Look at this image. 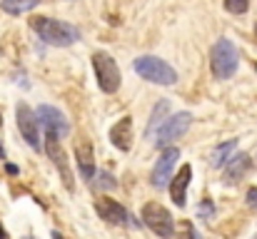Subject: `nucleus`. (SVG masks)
Listing matches in <instances>:
<instances>
[{"label":"nucleus","instance_id":"1","mask_svg":"<svg viewBox=\"0 0 257 239\" xmlns=\"http://www.w3.org/2000/svg\"><path fill=\"white\" fill-rule=\"evenodd\" d=\"M30 28L43 38V43H48L53 48H68L75 40H80V30L75 25L63 23V20H55V18L35 15V18H30Z\"/></svg>","mask_w":257,"mask_h":239},{"label":"nucleus","instance_id":"2","mask_svg":"<svg viewBox=\"0 0 257 239\" xmlns=\"http://www.w3.org/2000/svg\"><path fill=\"white\" fill-rule=\"evenodd\" d=\"M237 63H240V55H237V48L232 45V40L227 38H220L212 50H210V68H212V75L217 80H227L235 75L237 70Z\"/></svg>","mask_w":257,"mask_h":239},{"label":"nucleus","instance_id":"3","mask_svg":"<svg viewBox=\"0 0 257 239\" xmlns=\"http://www.w3.org/2000/svg\"><path fill=\"white\" fill-rule=\"evenodd\" d=\"M135 73L143 80H150V82H158V85H175L177 82V73L172 70L170 65L155 55H143L135 60Z\"/></svg>","mask_w":257,"mask_h":239},{"label":"nucleus","instance_id":"4","mask_svg":"<svg viewBox=\"0 0 257 239\" xmlns=\"http://www.w3.org/2000/svg\"><path fill=\"white\" fill-rule=\"evenodd\" d=\"M92 68H95V75H97V85L102 92L112 95L120 90V70H117V63L107 55V53H95L92 55Z\"/></svg>","mask_w":257,"mask_h":239},{"label":"nucleus","instance_id":"5","mask_svg":"<svg viewBox=\"0 0 257 239\" xmlns=\"http://www.w3.org/2000/svg\"><path fill=\"white\" fill-rule=\"evenodd\" d=\"M143 222L163 239H170L175 234V219L160 202H148L143 207Z\"/></svg>","mask_w":257,"mask_h":239},{"label":"nucleus","instance_id":"6","mask_svg":"<svg viewBox=\"0 0 257 239\" xmlns=\"http://www.w3.org/2000/svg\"><path fill=\"white\" fill-rule=\"evenodd\" d=\"M45 152H48V157L53 159V164L58 167V172H60L65 187L73 189V187H75L73 172H70V164H68V157H65V150H63V142H60V135H58V132L45 130Z\"/></svg>","mask_w":257,"mask_h":239},{"label":"nucleus","instance_id":"7","mask_svg":"<svg viewBox=\"0 0 257 239\" xmlns=\"http://www.w3.org/2000/svg\"><path fill=\"white\" fill-rule=\"evenodd\" d=\"M15 115H18V130H20L23 140H25L33 150H40L43 145H40V120H38V115H35L28 105H23V102L18 105Z\"/></svg>","mask_w":257,"mask_h":239},{"label":"nucleus","instance_id":"8","mask_svg":"<svg viewBox=\"0 0 257 239\" xmlns=\"http://www.w3.org/2000/svg\"><path fill=\"white\" fill-rule=\"evenodd\" d=\"M192 125V115L190 112H177V115H172V117H168L165 120V125L158 130V147L163 150V147H168L170 142H175V140H180L185 132H187V127Z\"/></svg>","mask_w":257,"mask_h":239},{"label":"nucleus","instance_id":"9","mask_svg":"<svg viewBox=\"0 0 257 239\" xmlns=\"http://www.w3.org/2000/svg\"><path fill=\"white\" fill-rule=\"evenodd\" d=\"M180 159V150L177 147H165L163 150V155L158 159V164L153 167V174H150V182H153V187H165L168 182H170V174H172V167H175V162Z\"/></svg>","mask_w":257,"mask_h":239},{"label":"nucleus","instance_id":"10","mask_svg":"<svg viewBox=\"0 0 257 239\" xmlns=\"http://www.w3.org/2000/svg\"><path fill=\"white\" fill-rule=\"evenodd\" d=\"M35 115H38V120H40V125H43L45 130L58 132V135H68V132H70V125H68L65 115H63L58 107H53V105H40V107L35 110Z\"/></svg>","mask_w":257,"mask_h":239},{"label":"nucleus","instance_id":"11","mask_svg":"<svg viewBox=\"0 0 257 239\" xmlns=\"http://www.w3.org/2000/svg\"><path fill=\"white\" fill-rule=\"evenodd\" d=\"M95 209H97V214H100L105 222H110V224H125V222H127V209H125L120 202L110 199V197H100V199L95 202Z\"/></svg>","mask_w":257,"mask_h":239},{"label":"nucleus","instance_id":"12","mask_svg":"<svg viewBox=\"0 0 257 239\" xmlns=\"http://www.w3.org/2000/svg\"><path fill=\"white\" fill-rule=\"evenodd\" d=\"M190 179H192V167L190 164H182V169L170 179V199L177 207H185V202H187Z\"/></svg>","mask_w":257,"mask_h":239},{"label":"nucleus","instance_id":"13","mask_svg":"<svg viewBox=\"0 0 257 239\" xmlns=\"http://www.w3.org/2000/svg\"><path fill=\"white\" fill-rule=\"evenodd\" d=\"M110 140L117 150L130 152V147H133V117H122L120 122H115L110 130Z\"/></svg>","mask_w":257,"mask_h":239},{"label":"nucleus","instance_id":"14","mask_svg":"<svg viewBox=\"0 0 257 239\" xmlns=\"http://www.w3.org/2000/svg\"><path fill=\"white\" fill-rule=\"evenodd\" d=\"M250 155H245V152H240V155H232L230 162L225 164V182L227 184H235V182H240L242 179V174H247V169H250Z\"/></svg>","mask_w":257,"mask_h":239},{"label":"nucleus","instance_id":"15","mask_svg":"<svg viewBox=\"0 0 257 239\" xmlns=\"http://www.w3.org/2000/svg\"><path fill=\"white\" fill-rule=\"evenodd\" d=\"M75 159H78V167H80L83 177L92 179V174H95V159H92V145L87 140H80L75 145Z\"/></svg>","mask_w":257,"mask_h":239},{"label":"nucleus","instance_id":"16","mask_svg":"<svg viewBox=\"0 0 257 239\" xmlns=\"http://www.w3.org/2000/svg\"><path fill=\"white\" fill-rule=\"evenodd\" d=\"M168 115H170V102H168V100H160V102L153 107V115H150V122H148L145 137H153V135H155V130H160V127L165 125Z\"/></svg>","mask_w":257,"mask_h":239},{"label":"nucleus","instance_id":"17","mask_svg":"<svg viewBox=\"0 0 257 239\" xmlns=\"http://www.w3.org/2000/svg\"><path fill=\"white\" fill-rule=\"evenodd\" d=\"M237 150V140H227L225 145H217L215 150H212V155H210V162H212V167H225L230 157H232V152Z\"/></svg>","mask_w":257,"mask_h":239},{"label":"nucleus","instance_id":"18","mask_svg":"<svg viewBox=\"0 0 257 239\" xmlns=\"http://www.w3.org/2000/svg\"><path fill=\"white\" fill-rule=\"evenodd\" d=\"M0 5H3V13H8V15H23V13L38 8L40 0H3Z\"/></svg>","mask_w":257,"mask_h":239},{"label":"nucleus","instance_id":"19","mask_svg":"<svg viewBox=\"0 0 257 239\" xmlns=\"http://www.w3.org/2000/svg\"><path fill=\"white\" fill-rule=\"evenodd\" d=\"M177 239H202L200 237V232L192 227V222L190 219H182L180 224H177V234H175Z\"/></svg>","mask_w":257,"mask_h":239},{"label":"nucleus","instance_id":"20","mask_svg":"<svg viewBox=\"0 0 257 239\" xmlns=\"http://www.w3.org/2000/svg\"><path fill=\"white\" fill-rule=\"evenodd\" d=\"M247 8H250V0H225V10L232 15H242L247 13Z\"/></svg>","mask_w":257,"mask_h":239},{"label":"nucleus","instance_id":"21","mask_svg":"<svg viewBox=\"0 0 257 239\" xmlns=\"http://www.w3.org/2000/svg\"><path fill=\"white\" fill-rule=\"evenodd\" d=\"M97 179H100V182H97L100 187H115V179H112L107 172H100V174H97Z\"/></svg>","mask_w":257,"mask_h":239},{"label":"nucleus","instance_id":"22","mask_svg":"<svg viewBox=\"0 0 257 239\" xmlns=\"http://www.w3.org/2000/svg\"><path fill=\"white\" fill-rule=\"evenodd\" d=\"M197 212H200L202 217H210V214H212V204H210V202H200Z\"/></svg>","mask_w":257,"mask_h":239},{"label":"nucleus","instance_id":"23","mask_svg":"<svg viewBox=\"0 0 257 239\" xmlns=\"http://www.w3.org/2000/svg\"><path fill=\"white\" fill-rule=\"evenodd\" d=\"M247 204H250L252 209L257 207V187H252V189L247 192Z\"/></svg>","mask_w":257,"mask_h":239},{"label":"nucleus","instance_id":"24","mask_svg":"<svg viewBox=\"0 0 257 239\" xmlns=\"http://www.w3.org/2000/svg\"><path fill=\"white\" fill-rule=\"evenodd\" d=\"M0 159H5V147H3V142H0Z\"/></svg>","mask_w":257,"mask_h":239},{"label":"nucleus","instance_id":"25","mask_svg":"<svg viewBox=\"0 0 257 239\" xmlns=\"http://www.w3.org/2000/svg\"><path fill=\"white\" fill-rule=\"evenodd\" d=\"M0 239H8V232H5L3 227H0Z\"/></svg>","mask_w":257,"mask_h":239},{"label":"nucleus","instance_id":"26","mask_svg":"<svg viewBox=\"0 0 257 239\" xmlns=\"http://www.w3.org/2000/svg\"><path fill=\"white\" fill-rule=\"evenodd\" d=\"M53 239H65V237H63L60 232H53Z\"/></svg>","mask_w":257,"mask_h":239},{"label":"nucleus","instance_id":"27","mask_svg":"<svg viewBox=\"0 0 257 239\" xmlns=\"http://www.w3.org/2000/svg\"><path fill=\"white\" fill-rule=\"evenodd\" d=\"M0 127H3V112H0Z\"/></svg>","mask_w":257,"mask_h":239},{"label":"nucleus","instance_id":"28","mask_svg":"<svg viewBox=\"0 0 257 239\" xmlns=\"http://www.w3.org/2000/svg\"><path fill=\"white\" fill-rule=\"evenodd\" d=\"M255 239H257V237H255Z\"/></svg>","mask_w":257,"mask_h":239}]
</instances>
